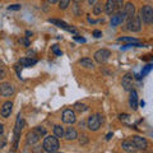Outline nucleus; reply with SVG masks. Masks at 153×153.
<instances>
[{"mask_svg":"<svg viewBox=\"0 0 153 153\" xmlns=\"http://www.w3.org/2000/svg\"><path fill=\"white\" fill-rule=\"evenodd\" d=\"M42 148H44V151L47 153L57 152L60 148L59 139H57L55 135H46V138L44 139V143H42Z\"/></svg>","mask_w":153,"mask_h":153,"instance_id":"f257e3e1","label":"nucleus"},{"mask_svg":"<svg viewBox=\"0 0 153 153\" xmlns=\"http://www.w3.org/2000/svg\"><path fill=\"white\" fill-rule=\"evenodd\" d=\"M102 123H103V116L101 114L91 115V116L88 117V120H87V128L91 131H97Z\"/></svg>","mask_w":153,"mask_h":153,"instance_id":"f03ea898","label":"nucleus"},{"mask_svg":"<svg viewBox=\"0 0 153 153\" xmlns=\"http://www.w3.org/2000/svg\"><path fill=\"white\" fill-rule=\"evenodd\" d=\"M23 126H25V120L23 117H21V115L17 117L16 121V126H14V131H13V140H14V146H13V151H16L18 148V142H19V137H21V131Z\"/></svg>","mask_w":153,"mask_h":153,"instance_id":"7ed1b4c3","label":"nucleus"},{"mask_svg":"<svg viewBox=\"0 0 153 153\" xmlns=\"http://www.w3.org/2000/svg\"><path fill=\"white\" fill-rule=\"evenodd\" d=\"M125 31H131V32H139L142 30V21L139 16H134L130 19H126L125 27H124Z\"/></svg>","mask_w":153,"mask_h":153,"instance_id":"20e7f679","label":"nucleus"},{"mask_svg":"<svg viewBox=\"0 0 153 153\" xmlns=\"http://www.w3.org/2000/svg\"><path fill=\"white\" fill-rule=\"evenodd\" d=\"M140 21H143L144 25H151L153 22V8L151 5H143L140 9Z\"/></svg>","mask_w":153,"mask_h":153,"instance_id":"39448f33","label":"nucleus"},{"mask_svg":"<svg viewBox=\"0 0 153 153\" xmlns=\"http://www.w3.org/2000/svg\"><path fill=\"white\" fill-rule=\"evenodd\" d=\"M129 139L131 140V143L134 144V147H135L137 151H146V149H148L149 143H148V140L146 139V138H143L140 135H133V137L129 138Z\"/></svg>","mask_w":153,"mask_h":153,"instance_id":"423d86ee","label":"nucleus"},{"mask_svg":"<svg viewBox=\"0 0 153 153\" xmlns=\"http://www.w3.org/2000/svg\"><path fill=\"white\" fill-rule=\"evenodd\" d=\"M110 56H111V52H110V50L107 49H100L94 52V60L97 61V63L100 64H103V63H106V61L110 59Z\"/></svg>","mask_w":153,"mask_h":153,"instance_id":"0eeeda50","label":"nucleus"},{"mask_svg":"<svg viewBox=\"0 0 153 153\" xmlns=\"http://www.w3.org/2000/svg\"><path fill=\"white\" fill-rule=\"evenodd\" d=\"M61 119H63V123L71 125V124H74V123L76 121V115H75V111H73V110H70V108L64 110V112H63V116H61Z\"/></svg>","mask_w":153,"mask_h":153,"instance_id":"6e6552de","label":"nucleus"},{"mask_svg":"<svg viewBox=\"0 0 153 153\" xmlns=\"http://www.w3.org/2000/svg\"><path fill=\"white\" fill-rule=\"evenodd\" d=\"M123 13H124V21L126 19H130L135 16V5L133 3H126L124 4V8H123Z\"/></svg>","mask_w":153,"mask_h":153,"instance_id":"1a4fd4ad","label":"nucleus"},{"mask_svg":"<svg viewBox=\"0 0 153 153\" xmlns=\"http://www.w3.org/2000/svg\"><path fill=\"white\" fill-rule=\"evenodd\" d=\"M14 87L9 82H3L0 83V94L3 97H10L12 94H14Z\"/></svg>","mask_w":153,"mask_h":153,"instance_id":"9d476101","label":"nucleus"},{"mask_svg":"<svg viewBox=\"0 0 153 153\" xmlns=\"http://www.w3.org/2000/svg\"><path fill=\"white\" fill-rule=\"evenodd\" d=\"M49 22L50 23H52V25H55V26H57L59 28H63V30H65V31H68V32H71V33H74V35H76V30L75 28H73V27H70L68 23H65V22H63V21H60V19H54V18H50L49 19Z\"/></svg>","mask_w":153,"mask_h":153,"instance_id":"9b49d317","label":"nucleus"},{"mask_svg":"<svg viewBox=\"0 0 153 153\" xmlns=\"http://www.w3.org/2000/svg\"><path fill=\"white\" fill-rule=\"evenodd\" d=\"M12 108H13V102L12 101H5L1 107H0V115H1V117L4 119H8L9 116H10L12 114Z\"/></svg>","mask_w":153,"mask_h":153,"instance_id":"f8f14e48","label":"nucleus"},{"mask_svg":"<svg viewBox=\"0 0 153 153\" xmlns=\"http://www.w3.org/2000/svg\"><path fill=\"white\" fill-rule=\"evenodd\" d=\"M121 85L124 87V91H126V92H130L133 89V78H131V74L126 73L125 75L123 76V80H121Z\"/></svg>","mask_w":153,"mask_h":153,"instance_id":"ddd939ff","label":"nucleus"},{"mask_svg":"<svg viewBox=\"0 0 153 153\" xmlns=\"http://www.w3.org/2000/svg\"><path fill=\"white\" fill-rule=\"evenodd\" d=\"M111 26L112 27H116V26H119V25H121V23L124 22V13H123V10H120V12H115L114 14H111Z\"/></svg>","mask_w":153,"mask_h":153,"instance_id":"4468645a","label":"nucleus"},{"mask_svg":"<svg viewBox=\"0 0 153 153\" xmlns=\"http://www.w3.org/2000/svg\"><path fill=\"white\" fill-rule=\"evenodd\" d=\"M40 135L35 131V130H32L27 134V137H26V143H27V146H35L36 143H38V140H40Z\"/></svg>","mask_w":153,"mask_h":153,"instance_id":"2eb2a0df","label":"nucleus"},{"mask_svg":"<svg viewBox=\"0 0 153 153\" xmlns=\"http://www.w3.org/2000/svg\"><path fill=\"white\" fill-rule=\"evenodd\" d=\"M129 105L133 110H138V93L135 89L130 91V97H129Z\"/></svg>","mask_w":153,"mask_h":153,"instance_id":"dca6fc26","label":"nucleus"},{"mask_svg":"<svg viewBox=\"0 0 153 153\" xmlns=\"http://www.w3.org/2000/svg\"><path fill=\"white\" fill-rule=\"evenodd\" d=\"M64 138L66 140H75L78 138V133H76L74 128H68L64 131Z\"/></svg>","mask_w":153,"mask_h":153,"instance_id":"f3484780","label":"nucleus"},{"mask_svg":"<svg viewBox=\"0 0 153 153\" xmlns=\"http://www.w3.org/2000/svg\"><path fill=\"white\" fill-rule=\"evenodd\" d=\"M103 12L106 14H108V16H111V14L115 13V3H114V0H107V1L103 4Z\"/></svg>","mask_w":153,"mask_h":153,"instance_id":"a211bd4d","label":"nucleus"},{"mask_svg":"<svg viewBox=\"0 0 153 153\" xmlns=\"http://www.w3.org/2000/svg\"><path fill=\"white\" fill-rule=\"evenodd\" d=\"M19 64H21L22 66H26V68H28V66H33L35 64H37V59H33V57H31V56L23 57V59L19 60Z\"/></svg>","mask_w":153,"mask_h":153,"instance_id":"6ab92c4d","label":"nucleus"},{"mask_svg":"<svg viewBox=\"0 0 153 153\" xmlns=\"http://www.w3.org/2000/svg\"><path fill=\"white\" fill-rule=\"evenodd\" d=\"M121 148L125 152H135L137 149H135V147H134V144L131 143V140L130 139H125L123 143H121Z\"/></svg>","mask_w":153,"mask_h":153,"instance_id":"aec40b11","label":"nucleus"},{"mask_svg":"<svg viewBox=\"0 0 153 153\" xmlns=\"http://www.w3.org/2000/svg\"><path fill=\"white\" fill-rule=\"evenodd\" d=\"M79 64L84 66V68L87 69H93L94 68V63L92 61V59H89V57H84V59H80L79 60Z\"/></svg>","mask_w":153,"mask_h":153,"instance_id":"412c9836","label":"nucleus"},{"mask_svg":"<svg viewBox=\"0 0 153 153\" xmlns=\"http://www.w3.org/2000/svg\"><path fill=\"white\" fill-rule=\"evenodd\" d=\"M102 12H103V4L100 1H96L93 4V14L100 16V14H102Z\"/></svg>","mask_w":153,"mask_h":153,"instance_id":"4be33fe9","label":"nucleus"},{"mask_svg":"<svg viewBox=\"0 0 153 153\" xmlns=\"http://www.w3.org/2000/svg\"><path fill=\"white\" fill-rule=\"evenodd\" d=\"M52 130H54V135L56 138H61L64 137V129L61 125H55L54 128H52Z\"/></svg>","mask_w":153,"mask_h":153,"instance_id":"5701e85b","label":"nucleus"},{"mask_svg":"<svg viewBox=\"0 0 153 153\" xmlns=\"http://www.w3.org/2000/svg\"><path fill=\"white\" fill-rule=\"evenodd\" d=\"M74 108H75V111H78V112H84V111H87L88 110V106L87 105H84V103H80V102H76L74 105Z\"/></svg>","mask_w":153,"mask_h":153,"instance_id":"b1692460","label":"nucleus"},{"mask_svg":"<svg viewBox=\"0 0 153 153\" xmlns=\"http://www.w3.org/2000/svg\"><path fill=\"white\" fill-rule=\"evenodd\" d=\"M114 3H115V12H120L123 10V8H124V0H114Z\"/></svg>","mask_w":153,"mask_h":153,"instance_id":"393cba45","label":"nucleus"},{"mask_svg":"<svg viewBox=\"0 0 153 153\" xmlns=\"http://www.w3.org/2000/svg\"><path fill=\"white\" fill-rule=\"evenodd\" d=\"M117 41L119 42H129V44H131V42H138V38H135V37H119Z\"/></svg>","mask_w":153,"mask_h":153,"instance_id":"a878e982","label":"nucleus"},{"mask_svg":"<svg viewBox=\"0 0 153 153\" xmlns=\"http://www.w3.org/2000/svg\"><path fill=\"white\" fill-rule=\"evenodd\" d=\"M70 1L71 0H59V8L61 9V10H65L66 8H68L69 5H70Z\"/></svg>","mask_w":153,"mask_h":153,"instance_id":"bb28decb","label":"nucleus"},{"mask_svg":"<svg viewBox=\"0 0 153 153\" xmlns=\"http://www.w3.org/2000/svg\"><path fill=\"white\" fill-rule=\"evenodd\" d=\"M33 130H35L38 135L40 137H44V135H46V129L44 128V126H36L35 129H33Z\"/></svg>","mask_w":153,"mask_h":153,"instance_id":"cd10ccee","label":"nucleus"},{"mask_svg":"<svg viewBox=\"0 0 153 153\" xmlns=\"http://www.w3.org/2000/svg\"><path fill=\"white\" fill-rule=\"evenodd\" d=\"M89 142V139H88V137L85 135V134H82V135L79 137V143L82 146H84V144H87V143Z\"/></svg>","mask_w":153,"mask_h":153,"instance_id":"c85d7f7f","label":"nucleus"},{"mask_svg":"<svg viewBox=\"0 0 153 153\" xmlns=\"http://www.w3.org/2000/svg\"><path fill=\"white\" fill-rule=\"evenodd\" d=\"M151 69H152V64H148V65L146 66V68L142 70V73H140V76H144L146 74H148V73H149V71H151Z\"/></svg>","mask_w":153,"mask_h":153,"instance_id":"c756f323","label":"nucleus"},{"mask_svg":"<svg viewBox=\"0 0 153 153\" xmlns=\"http://www.w3.org/2000/svg\"><path fill=\"white\" fill-rule=\"evenodd\" d=\"M52 52H54L55 55H57V56H61V55H63V52H61V51L59 50V47H57V45H54V46H52Z\"/></svg>","mask_w":153,"mask_h":153,"instance_id":"7c9ffc66","label":"nucleus"},{"mask_svg":"<svg viewBox=\"0 0 153 153\" xmlns=\"http://www.w3.org/2000/svg\"><path fill=\"white\" fill-rule=\"evenodd\" d=\"M19 9H21V4H13L8 7V10H19Z\"/></svg>","mask_w":153,"mask_h":153,"instance_id":"2f4dec72","label":"nucleus"},{"mask_svg":"<svg viewBox=\"0 0 153 153\" xmlns=\"http://www.w3.org/2000/svg\"><path fill=\"white\" fill-rule=\"evenodd\" d=\"M7 76V70L3 68V66H0V80L4 79Z\"/></svg>","mask_w":153,"mask_h":153,"instance_id":"473e14b6","label":"nucleus"},{"mask_svg":"<svg viewBox=\"0 0 153 153\" xmlns=\"http://www.w3.org/2000/svg\"><path fill=\"white\" fill-rule=\"evenodd\" d=\"M19 44L25 45V47H28L30 46V41H28L27 38H21V40H19Z\"/></svg>","mask_w":153,"mask_h":153,"instance_id":"72a5a7b5","label":"nucleus"},{"mask_svg":"<svg viewBox=\"0 0 153 153\" xmlns=\"http://www.w3.org/2000/svg\"><path fill=\"white\" fill-rule=\"evenodd\" d=\"M129 117H130V116H129L128 114H123V115H119V119H120L121 121H128V120H129Z\"/></svg>","mask_w":153,"mask_h":153,"instance_id":"f704fd0d","label":"nucleus"},{"mask_svg":"<svg viewBox=\"0 0 153 153\" xmlns=\"http://www.w3.org/2000/svg\"><path fill=\"white\" fill-rule=\"evenodd\" d=\"M93 36L98 38V37H101V36H102V32H101V31H98V30H96V31H93Z\"/></svg>","mask_w":153,"mask_h":153,"instance_id":"c9c22d12","label":"nucleus"},{"mask_svg":"<svg viewBox=\"0 0 153 153\" xmlns=\"http://www.w3.org/2000/svg\"><path fill=\"white\" fill-rule=\"evenodd\" d=\"M7 144V140L4 139V138H0V148H4Z\"/></svg>","mask_w":153,"mask_h":153,"instance_id":"e433bc0d","label":"nucleus"},{"mask_svg":"<svg viewBox=\"0 0 153 153\" xmlns=\"http://www.w3.org/2000/svg\"><path fill=\"white\" fill-rule=\"evenodd\" d=\"M74 38H75L76 41H79V42H85V40H84V38H82V37H78V36H75Z\"/></svg>","mask_w":153,"mask_h":153,"instance_id":"4c0bfd02","label":"nucleus"},{"mask_svg":"<svg viewBox=\"0 0 153 153\" xmlns=\"http://www.w3.org/2000/svg\"><path fill=\"white\" fill-rule=\"evenodd\" d=\"M3 133H4V125L3 124H0V137L3 135Z\"/></svg>","mask_w":153,"mask_h":153,"instance_id":"58836bf2","label":"nucleus"},{"mask_svg":"<svg viewBox=\"0 0 153 153\" xmlns=\"http://www.w3.org/2000/svg\"><path fill=\"white\" fill-rule=\"evenodd\" d=\"M111 138H112V133H108L107 135H106V140H110Z\"/></svg>","mask_w":153,"mask_h":153,"instance_id":"ea45409f","label":"nucleus"},{"mask_svg":"<svg viewBox=\"0 0 153 153\" xmlns=\"http://www.w3.org/2000/svg\"><path fill=\"white\" fill-rule=\"evenodd\" d=\"M96 1H97V0H88V4H89V5H93Z\"/></svg>","mask_w":153,"mask_h":153,"instance_id":"a19ab883","label":"nucleus"},{"mask_svg":"<svg viewBox=\"0 0 153 153\" xmlns=\"http://www.w3.org/2000/svg\"><path fill=\"white\" fill-rule=\"evenodd\" d=\"M47 1H49L50 4H56L57 1H59V0H47Z\"/></svg>","mask_w":153,"mask_h":153,"instance_id":"79ce46f5","label":"nucleus"},{"mask_svg":"<svg viewBox=\"0 0 153 153\" xmlns=\"http://www.w3.org/2000/svg\"><path fill=\"white\" fill-rule=\"evenodd\" d=\"M26 35H27V37H30V36H32V33H31L30 31H27V32H26Z\"/></svg>","mask_w":153,"mask_h":153,"instance_id":"37998d69","label":"nucleus"},{"mask_svg":"<svg viewBox=\"0 0 153 153\" xmlns=\"http://www.w3.org/2000/svg\"><path fill=\"white\" fill-rule=\"evenodd\" d=\"M79 126H80V128H83V126H84V123H83V121H80V123H79Z\"/></svg>","mask_w":153,"mask_h":153,"instance_id":"c03bdc74","label":"nucleus"},{"mask_svg":"<svg viewBox=\"0 0 153 153\" xmlns=\"http://www.w3.org/2000/svg\"><path fill=\"white\" fill-rule=\"evenodd\" d=\"M74 3H80V1H83V0H73Z\"/></svg>","mask_w":153,"mask_h":153,"instance_id":"a18cd8bd","label":"nucleus"}]
</instances>
